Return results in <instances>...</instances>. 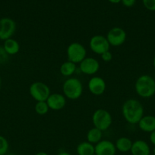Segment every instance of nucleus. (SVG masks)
<instances>
[{
	"mask_svg": "<svg viewBox=\"0 0 155 155\" xmlns=\"http://www.w3.org/2000/svg\"><path fill=\"white\" fill-rule=\"evenodd\" d=\"M138 125L141 131L144 133H152L155 130V117L153 115H144Z\"/></svg>",
	"mask_w": 155,
	"mask_h": 155,
	"instance_id": "nucleus-14",
	"label": "nucleus"
},
{
	"mask_svg": "<svg viewBox=\"0 0 155 155\" xmlns=\"http://www.w3.org/2000/svg\"><path fill=\"white\" fill-rule=\"evenodd\" d=\"M9 56L2 45H0V64L5 63L9 59Z\"/></svg>",
	"mask_w": 155,
	"mask_h": 155,
	"instance_id": "nucleus-24",
	"label": "nucleus"
},
{
	"mask_svg": "<svg viewBox=\"0 0 155 155\" xmlns=\"http://www.w3.org/2000/svg\"><path fill=\"white\" fill-rule=\"evenodd\" d=\"M106 37L109 45L114 47H118L125 43L127 38V34L122 28L115 27L108 31Z\"/></svg>",
	"mask_w": 155,
	"mask_h": 155,
	"instance_id": "nucleus-7",
	"label": "nucleus"
},
{
	"mask_svg": "<svg viewBox=\"0 0 155 155\" xmlns=\"http://www.w3.org/2000/svg\"><path fill=\"white\" fill-rule=\"evenodd\" d=\"M130 151L132 155H150L149 145L144 140L135 141Z\"/></svg>",
	"mask_w": 155,
	"mask_h": 155,
	"instance_id": "nucleus-15",
	"label": "nucleus"
},
{
	"mask_svg": "<svg viewBox=\"0 0 155 155\" xmlns=\"http://www.w3.org/2000/svg\"><path fill=\"white\" fill-rule=\"evenodd\" d=\"M68 61L74 64H80L87 56V50L82 44L78 42L69 44L66 50Z\"/></svg>",
	"mask_w": 155,
	"mask_h": 155,
	"instance_id": "nucleus-5",
	"label": "nucleus"
},
{
	"mask_svg": "<svg viewBox=\"0 0 155 155\" xmlns=\"http://www.w3.org/2000/svg\"><path fill=\"white\" fill-rule=\"evenodd\" d=\"M64 96L70 100H77L83 93V85L80 80L74 77L68 78L62 85Z\"/></svg>",
	"mask_w": 155,
	"mask_h": 155,
	"instance_id": "nucleus-3",
	"label": "nucleus"
},
{
	"mask_svg": "<svg viewBox=\"0 0 155 155\" xmlns=\"http://www.w3.org/2000/svg\"><path fill=\"white\" fill-rule=\"evenodd\" d=\"M153 66L155 69V55H154V57H153Z\"/></svg>",
	"mask_w": 155,
	"mask_h": 155,
	"instance_id": "nucleus-31",
	"label": "nucleus"
},
{
	"mask_svg": "<svg viewBox=\"0 0 155 155\" xmlns=\"http://www.w3.org/2000/svg\"><path fill=\"white\" fill-rule=\"evenodd\" d=\"M9 148V144L7 139L0 136V155H6Z\"/></svg>",
	"mask_w": 155,
	"mask_h": 155,
	"instance_id": "nucleus-22",
	"label": "nucleus"
},
{
	"mask_svg": "<svg viewBox=\"0 0 155 155\" xmlns=\"http://www.w3.org/2000/svg\"><path fill=\"white\" fill-rule=\"evenodd\" d=\"M112 122V115L105 109H97L92 115V123L94 127L99 129L102 132L107 130L110 127Z\"/></svg>",
	"mask_w": 155,
	"mask_h": 155,
	"instance_id": "nucleus-4",
	"label": "nucleus"
},
{
	"mask_svg": "<svg viewBox=\"0 0 155 155\" xmlns=\"http://www.w3.org/2000/svg\"><path fill=\"white\" fill-rule=\"evenodd\" d=\"M144 107L138 100L129 98L122 107V114L126 121L132 125L138 124L144 116Z\"/></svg>",
	"mask_w": 155,
	"mask_h": 155,
	"instance_id": "nucleus-1",
	"label": "nucleus"
},
{
	"mask_svg": "<svg viewBox=\"0 0 155 155\" xmlns=\"http://www.w3.org/2000/svg\"><path fill=\"white\" fill-rule=\"evenodd\" d=\"M76 151L78 155H94L95 154L94 145L88 142H82L79 143Z\"/></svg>",
	"mask_w": 155,
	"mask_h": 155,
	"instance_id": "nucleus-18",
	"label": "nucleus"
},
{
	"mask_svg": "<svg viewBox=\"0 0 155 155\" xmlns=\"http://www.w3.org/2000/svg\"><path fill=\"white\" fill-rule=\"evenodd\" d=\"M76 69H77L76 64L69 61H66L62 64L60 68H59V71L63 77H69L74 74Z\"/></svg>",
	"mask_w": 155,
	"mask_h": 155,
	"instance_id": "nucleus-20",
	"label": "nucleus"
},
{
	"mask_svg": "<svg viewBox=\"0 0 155 155\" xmlns=\"http://www.w3.org/2000/svg\"><path fill=\"white\" fill-rule=\"evenodd\" d=\"M153 154L155 155V146H154V148H153Z\"/></svg>",
	"mask_w": 155,
	"mask_h": 155,
	"instance_id": "nucleus-33",
	"label": "nucleus"
},
{
	"mask_svg": "<svg viewBox=\"0 0 155 155\" xmlns=\"http://www.w3.org/2000/svg\"><path fill=\"white\" fill-rule=\"evenodd\" d=\"M108 1H109V2L112 3V4H118V3H119L122 0H108Z\"/></svg>",
	"mask_w": 155,
	"mask_h": 155,
	"instance_id": "nucleus-28",
	"label": "nucleus"
},
{
	"mask_svg": "<svg viewBox=\"0 0 155 155\" xmlns=\"http://www.w3.org/2000/svg\"><path fill=\"white\" fill-rule=\"evenodd\" d=\"M135 90L141 98H151L155 94V80L147 74L140 76L135 81Z\"/></svg>",
	"mask_w": 155,
	"mask_h": 155,
	"instance_id": "nucleus-2",
	"label": "nucleus"
},
{
	"mask_svg": "<svg viewBox=\"0 0 155 155\" xmlns=\"http://www.w3.org/2000/svg\"><path fill=\"white\" fill-rule=\"evenodd\" d=\"M16 31V23L10 18L0 19V40H6L12 38Z\"/></svg>",
	"mask_w": 155,
	"mask_h": 155,
	"instance_id": "nucleus-9",
	"label": "nucleus"
},
{
	"mask_svg": "<svg viewBox=\"0 0 155 155\" xmlns=\"http://www.w3.org/2000/svg\"><path fill=\"white\" fill-rule=\"evenodd\" d=\"M122 3L123 4V5L126 6V7H132L135 4V2L136 0H122Z\"/></svg>",
	"mask_w": 155,
	"mask_h": 155,
	"instance_id": "nucleus-26",
	"label": "nucleus"
},
{
	"mask_svg": "<svg viewBox=\"0 0 155 155\" xmlns=\"http://www.w3.org/2000/svg\"><path fill=\"white\" fill-rule=\"evenodd\" d=\"M142 2L146 9L150 12H154L155 0H142Z\"/></svg>",
	"mask_w": 155,
	"mask_h": 155,
	"instance_id": "nucleus-23",
	"label": "nucleus"
},
{
	"mask_svg": "<svg viewBox=\"0 0 155 155\" xmlns=\"http://www.w3.org/2000/svg\"><path fill=\"white\" fill-rule=\"evenodd\" d=\"M2 46L9 55H15L20 51V44L13 38L5 40Z\"/></svg>",
	"mask_w": 155,
	"mask_h": 155,
	"instance_id": "nucleus-16",
	"label": "nucleus"
},
{
	"mask_svg": "<svg viewBox=\"0 0 155 155\" xmlns=\"http://www.w3.org/2000/svg\"><path fill=\"white\" fill-rule=\"evenodd\" d=\"M57 155H71L68 152H66V151H62V152L59 153Z\"/></svg>",
	"mask_w": 155,
	"mask_h": 155,
	"instance_id": "nucleus-29",
	"label": "nucleus"
},
{
	"mask_svg": "<svg viewBox=\"0 0 155 155\" xmlns=\"http://www.w3.org/2000/svg\"><path fill=\"white\" fill-rule=\"evenodd\" d=\"M2 86V80H1V77H0V88H1Z\"/></svg>",
	"mask_w": 155,
	"mask_h": 155,
	"instance_id": "nucleus-32",
	"label": "nucleus"
},
{
	"mask_svg": "<svg viewBox=\"0 0 155 155\" xmlns=\"http://www.w3.org/2000/svg\"><path fill=\"white\" fill-rule=\"evenodd\" d=\"M6 155H14V154H6Z\"/></svg>",
	"mask_w": 155,
	"mask_h": 155,
	"instance_id": "nucleus-34",
	"label": "nucleus"
},
{
	"mask_svg": "<svg viewBox=\"0 0 155 155\" xmlns=\"http://www.w3.org/2000/svg\"><path fill=\"white\" fill-rule=\"evenodd\" d=\"M89 46L93 52L101 55L105 51H109L110 45L106 36L102 35H95L90 39Z\"/></svg>",
	"mask_w": 155,
	"mask_h": 155,
	"instance_id": "nucleus-8",
	"label": "nucleus"
},
{
	"mask_svg": "<svg viewBox=\"0 0 155 155\" xmlns=\"http://www.w3.org/2000/svg\"><path fill=\"white\" fill-rule=\"evenodd\" d=\"M101 59L104 62H109L112 59V54L110 51H106L101 54Z\"/></svg>",
	"mask_w": 155,
	"mask_h": 155,
	"instance_id": "nucleus-25",
	"label": "nucleus"
},
{
	"mask_svg": "<svg viewBox=\"0 0 155 155\" xmlns=\"http://www.w3.org/2000/svg\"><path fill=\"white\" fill-rule=\"evenodd\" d=\"M97 155H115L116 152L115 144L109 140H101L94 146Z\"/></svg>",
	"mask_w": 155,
	"mask_h": 155,
	"instance_id": "nucleus-13",
	"label": "nucleus"
},
{
	"mask_svg": "<svg viewBox=\"0 0 155 155\" xmlns=\"http://www.w3.org/2000/svg\"><path fill=\"white\" fill-rule=\"evenodd\" d=\"M103 137V132L100 130L99 129L93 127L91 130H88L87 133V142H90L91 144H97L99 142L102 140Z\"/></svg>",
	"mask_w": 155,
	"mask_h": 155,
	"instance_id": "nucleus-19",
	"label": "nucleus"
},
{
	"mask_svg": "<svg viewBox=\"0 0 155 155\" xmlns=\"http://www.w3.org/2000/svg\"><path fill=\"white\" fill-rule=\"evenodd\" d=\"M30 95L36 101H46L50 95V89L43 82H34L29 88Z\"/></svg>",
	"mask_w": 155,
	"mask_h": 155,
	"instance_id": "nucleus-6",
	"label": "nucleus"
},
{
	"mask_svg": "<svg viewBox=\"0 0 155 155\" xmlns=\"http://www.w3.org/2000/svg\"><path fill=\"white\" fill-rule=\"evenodd\" d=\"M34 109L37 114L43 116L48 113L50 107H49L46 101H36Z\"/></svg>",
	"mask_w": 155,
	"mask_h": 155,
	"instance_id": "nucleus-21",
	"label": "nucleus"
},
{
	"mask_svg": "<svg viewBox=\"0 0 155 155\" xmlns=\"http://www.w3.org/2000/svg\"><path fill=\"white\" fill-rule=\"evenodd\" d=\"M46 103L50 110H60L66 105V98L64 95L59 93L50 94L47 98Z\"/></svg>",
	"mask_w": 155,
	"mask_h": 155,
	"instance_id": "nucleus-12",
	"label": "nucleus"
},
{
	"mask_svg": "<svg viewBox=\"0 0 155 155\" xmlns=\"http://www.w3.org/2000/svg\"><path fill=\"white\" fill-rule=\"evenodd\" d=\"M94 155H97V154H94Z\"/></svg>",
	"mask_w": 155,
	"mask_h": 155,
	"instance_id": "nucleus-35",
	"label": "nucleus"
},
{
	"mask_svg": "<svg viewBox=\"0 0 155 155\" xmlns=\"http://www.w3.org/2000/svg\"><path fill=\"white\" fill-rule=\"evenodd\" d=\"M152 155H154V154H152Z\"/></svg>",
	"mask_w": 155,
	"mask_h": 155,
	"instance_id": "nucleus-36",
	"label": "nucleus"
},
{
	"mask_svg": "<svg viewBox=\"0 0 155 155\" xmlns=\"http://www.w3.org/2000/svg\"><path fill=\"white\" fill-rule=\"evenodd\" d=\"M36 155H48L46 152H43V151H40V152H38Z\"/></svg>",
	"mask_w": 155,
	"mask_h": 155,
	"instance_id": "nucleus-30",
	"label": "nucleus"
},
{
	"mask_svg": "<svg viewBox=\"0 0 155 155\" xmlns=\"http://www.w3.org/2000/svg\"><path fill=\"white\" fill-rule=\"evenodd\" d=\"M88 87L90 92L96 96L103 95L106 89L105 80L100 77H93L90 79L88 83Z\"/></svg>",
	"mask_w": 155,
	"mask_h": 155,
	"instance_id": "nucleus-11",
	"label": "nucleus"
},
{
	"mask_svg": "<svg viewBox=\"0 0 155 155\" xmlns=\"http://www.w3.org/2000/svg\"><path fill=\"white\" fill-rule=\"evenodd\" d=\"M132 141L128 137H120L116 140L115 146L116 150L120 152L126 153L131 151L132 146Z\"/></svg>",
	"mask_w": 155,
	"mask_h": 155,
	"instance_id": "nucleus-17",
	"label": "nucleus"
},
{
	"mask_svg": "<svg viewBox=\"0 0 155 155\" xmlns=\"http://www.w3.org/2000/svg\"><path fill=\"white\" fill-rule=\"evenodd\" d=\"M150 141L155 146V130L150 133Z\"/></svg>",
	"mask_w": 155,
	"mask_h": 155,
	"instance_id": "nucleus-27",
	"label": "nucleus"
},
{
	"mask_svg": "<svg viewBox=\"0 0 155 155\" xmlns=\"http://www.w3.org/2000/svg\"><path fill=\"white\" fill-rule=\"evenodd\" d=\"M80 71L86 75H94L100 69V63L92 57H86L80 63Z\"/></svg>",
	"mask_w": 155,
	"mask_h": 155,
	"instance_id": "nucleus-10",
	"label": "nucleus"
}]
</instances>
